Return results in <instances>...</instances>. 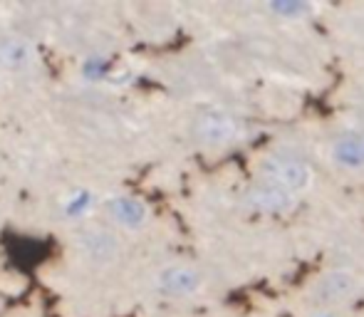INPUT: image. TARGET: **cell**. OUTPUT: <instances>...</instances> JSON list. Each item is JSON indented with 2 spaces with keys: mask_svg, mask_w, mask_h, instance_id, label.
I'll use <instances>...</instances> for the list:
<instances>
[{
  "mask_svg": "<svg viewBox=\"0 0 364 317\" xmlns=\"http://www.w3.org/2000/svg\"><path fill=\"white\" fill-rule=\"evenodd\" d=\"M102 211L122 231H141L151 223V208L134 193H112L102 203Z\"/></svg>",
  "mask_w": 364,
  "mask_h": 317,
  "instance_id": "cell-7",
  "label": "cell"
},
{
  "mask_svg": "<svg viewBox=\"0 0 364 317\" xmlns=\"http://www.w3.org/2000/svg\"><path fill=\"white\" fill-rule=\"evenodd\" d=\"M97 206V196L90 188H75L68 196L60 201V213H63L68 221H85Z\"/></svg>",
  "mask_w": 364,
  "mask_h": 317,
  "instance_id": "cell-9",
  "label": "cell"
},
{
  "mask_svg": "<svg viewBox=\"0 0 364 317\" xmlns=\"http://www.w3.org/2000/svg\"><path fill=\"white\" fill-rule=\"evenodd\" d=\"M310 317H342V315H337L335 310H320V313H315V315H310Z\"/></svg>",
  "mask_w": 364,
  "mask_h": 317,
  "instance_id": "cell-12",
  "label": "cell"
},
{
  "mask_svg": "<svg viewBox=\"0 0 364 317\" xmlns=\"http://www.w3.org/2000/svg\"><path fill=\"white\" fill-rule=\"evenodd\" d=\"M154 290L164 298H193L203 290V273L188 263H168L154 275Z\"/></svg>",
  "mask_w": 364,
  "mask_h": 317,
  "instance_id": "cell-5",
  "label": "cell"
},
{
  "mask_svg": "<svg viewBox=\"0 0 364 317\" xmlns=\"http://www.w3.org/2000/svg\"><path fill=\"white\" fill-rule=\"evenodd\" d=\"M191 136L206 149H223L238 141L240 122L223 109H206L191 122Z\"/></svg>",
  "mask_w": 364,
  "mask_h": 317,
  "instance_id": "cell-2",
  "label": "cell"
},
{
  "mask_svg": "<svg viewBox=\"0 0 364 317\" xmlns=\"http://www.w3.org/2000/svg\"><path fill=\"white\" fill-rule=\"evenodd\" d=\"M243 206L253 213H260V216H285L292 208L297 206V196H292L290 191L275 186V183L265 181V178H255L248 188L240 196Z\"/></svg>",
  "mask_w": 364,
  "mask_h": 317,
  "instance_id": "cell-6",
  "label": "cell"
},
{
  "mask_svg": "<svg viewBox=\"0 0 364 317\" xmlns=\"http://www.w3.org/2000/svg\"><path fill=\"white\" fill-rule=\"evenodd\" d=\"M75 248L85 263L107 268V265L117 263V258L122 255V240L114 231L105 226H85L77 231Z\"/></svg>",
  "mask_w": 364,
  "mask_h": 317,
  "instance_id": "cell-3",
  "label": "cell"
},
{
  "mask_svg": "<svg viewBox=\"0 0 364 317\" xmlns=\"http://www.w3.org/2000/svg\"><path fill=\"white\" fill-rule=\"evenodd\" d=\"M330 158L345 171H364V129L350 127L335 134L330 144Z\"/></svg>",
  "mask_w": 364,
  "mask_h": 317,
  "instance_id": "cell-8",
  "label": "cell"
},
{
  "mask_svg": "<svg viewBox=\"0 0 364 317\" xmlns=\"http://www.w3.org/2000/svg\"><path fill=\"white\" fill-rule=\"evenodd\" d=\"M268 15H275L280 20H288V23H300L305 20L307 15H312V5L310 3H302V0H275V3L265 5Z\"/></svg>",
  "mask_w": 364,
  "mask_h": 317,
  "instance_id": "cell-11",
  "label": "cell"
},
{
  "mask_svg": "<svg viewBox=\"0 0 364 317\" xmlns=\"http://www.w3.org/2000/svg\"><path fill=\"white\" fill-rule=\"evenodd\" d=\"M35 60V50L25 40H5L0 43V68L3 70H25Z\"/></svg>",
  "mask_w": 364,
  "mask_h": 317,
  "instance_id": "cell-10",
  "label": "cell"
},
{
  "mask_svg": "<svg viewBox=\"0 0 364 317\" xmlns=\"http://www.w3.org/2000/svg\"><path fill=\"white\" fill-rule=\"evenodd\" d=\"M260 178L300 196L312 186V166L302 156L290 151H273L260 161Z\"/></svg>",
  "mask_w": 364,
  "mask_h": 317,
  "instance_id": "cell-1",
  "label": "cell"
},
{
  "mask_svg": "<svg viewBox=\"0 0 364 317\" xmlns=\"http://www.w3.org/2000/svg\"><path fill=\"white\" fill-rule=\"evenodd\" d=\"M315 300L322 305V310H332L337 305L352 303L362 295V278L347 268H332L322 278H317L312 288Z\"/></svg>",
  "mask_w": 364,
  "mask_h": 317,
  "instance_id": "cell-4",
  "label": "cell"
}]
</instances>
